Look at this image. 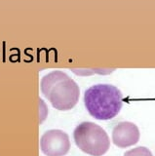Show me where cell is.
<instances>
[{
	"instance_id": "cell-6",
	"label": "cell",
	"mask_w": 155,
	"mask_h": 156,
	"mask_svg": "<svg viewBox=\"0 0 155 156\" xmlns=\"http://www.w3.org/2000/svg\"><path fill=\"white\" fill-rule=\"evenodd\" d=\"M124 156H153L151 151L144 146H139L133 149L126 151Z\"/></svg>"
},
{
	"instance_id": "cell-2",
	"label": "cell",
	"mask_w": 155,
	"mask_h": 156,
	"mask_svg": "<svg viewBox=\"0 0 155 156\" xmlns=\"http://www.w3.org/2000/svg\"><path fill=\"white\" fill-rule=\"evenodd\" d=\"M84 104L92 117L98 120H110L122 108L123 96L113 85L97 84L85 91Z\"/></svg>"
},
{
	"instance_id": "cell-7",
	"label": "cell",
	"mask_w": 155,
	"mask_h": 156,
	"mask_svg": "<svg viewBox=\"0 0 155 156\" xmlns=\"http://www.w3.org/2000/svg\"><path fill=\"white\" fill-rule=\"evenodd\" d=\"M114 69H71L72 72H74L77 75H91L93 73H99V74H108L112 72Z\"/></svg>"
},
{
	"instance_id": "cell-1",
	"label": "cell",
	"mask_w": 155,
	"mask_h": 156,
	"mask_svg": "<svg viewBox=\"0 0 155 156\" xmlns=\"http://www.w3.org/2000/svg\"><path fill=\"white\" fill-rule=\"evenodd\" d=\"M40 87L42 94L58 110H70L79 101V86L64 71L54 70L48 73L42 78Z\"/></svg>"
},
{
	"instance_id": "cell-5",
	"label": "cell",
	"mask_w": 155,
	"mask_h": 156,
	"mask_svg": "<svg viewBox=\"0 0 155 156\" xmlns=\"http://www.w3.org/2000/svg\"><path fill=\"white\" fill-rule=\"evenodd\" d=\"M139 130L132 122L123 121L116 125L112 131L113 144L120 148L135 145L139 140Z\"/></svg>"
},
{
	"instance_id": "cell-4",
	"label": "cell",
	"mask_w": 155,
	"mask_h": 156,
	"mask_svg": "<svg viewBox=\"0 0 155 156\" xmlns=\"http://www.w3.org/2000/svg\"><path fill=\"white\" fill-rule=\"evenodd\" d=\"M40 148L46 156H65L70 149L69 135L62 130H49L40 139Z\"/></svg>"
},
{
	"instance_id": "cell-3",
	"label": "cell",
	"mask_w": 155,
	"mask_h": 156,
	"mask_svg": "<svg viewBox=\"0 0 155 156\" xmlns=\"http://www.w3.org/2000/svg\"><path fill=\"white\" fill-rule=\"evenodd\" d=\"M75 144L83 152L92 156H103L110 147L106 132L93 122H82L74 129Z\"/></svg>"
}]
</instances>
